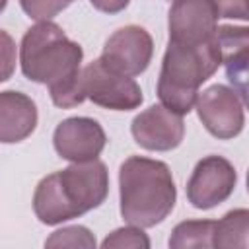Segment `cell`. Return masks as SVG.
<instances>
[{"mask_svg": "<svg viewBox=\"0 0 249 249\" xmlns=\"http://www.w3.org/2000/svg\"><path fill=\"white\" fill-rule=\"evenodd\" d=\"M35 101L16 89L0 91V144H16L31 136L37 126Z\"/></svg>", "mask_w": 249, "mask_h": 249, "instance_id": "obj_12", "label": "cell"}, {"mask_svg": "<svg viewBox=\"0 0 249 249\" xmlns=\"http://www.w3.org/2000/svg\"><path fill=\"white\" fill-rule=\"evenodd\" d=\"M195 109L204 128L220 140L235 138L243 130L245 101L233 88L214 84L206 88L202 93L198 91Z\"/></svg>", "mask_w": 249, "mask_h": 249, "instance_id": "obj_6", "label": "cell"}, {"mask_svg": "<svg viewBox=\"0 0 249 249\" xmlns=\"http://www.w3.org/2000/svg\"><path fill=\"white\" fill-rule=\"evenodd\" d=\"M103 249H123V247H130V249H148L150 247V237L142 231V228L138 226H126V228H119L115 231H111L103 241H101Z\"/></svg>", "mask_w": 249, "mask_h": 249, "instance_id": "obj_17", "label": "cell"}, {"mask_svg": "<svg viewBox=\"0 0 249 249\" xmlns=\"http://www.w3.org/2000/svg\"><path fill=\"white\" fill-rule=\"evenodd\" d=\"M95 245H97L95 235L86 226H68V228L53 231L51 237L45 239V247H84V249H93Z\"/></svg>", "mask_w": 249, "mask_h": 249, "instance_id": "obj_16", "label": "cell"}, {"mask_svg": "<svg viewBox=\"0 0 249 249\" xmlns=\"http://www.w3.org/2000/svg\"><path fill=\"white\" fill-rule=\"evenodd\" d=\"M216 39L222 53V64H226L228 80L233 89L245 101V78H247V58H249V29L245 25H220L216 27Z\"/></svg>", "mask_w": 249, "mask_h": 249, "instance_id": "obj_13", "label": "cell"}, {"mask_svg": "<svg viewBox=\"0 0 249 249\" xmlns=\"http://www.w3.org/2000/svg\"><path fill=\"white\" fill-rule=\"evenodd\" d=\"M53 144L62 160L72 163L99 158L107 144L103 126L89 117H70L56 124Z\"/></svg>", "mask_w": 249, "mask_h": 249, "instance_id": "obj_9", "label": "cell"}, {"mask_svg": "<svg viewBox=\"0 0 249 249\" xmlns=\"http://www.w3.org/2000/svg\"><path fill=\"white\" fill-rule=\"evenodd\" d=\"M130 132L140 148L150 152H169L183 142L185 123L181 115L160 103L138 113L130 123Z\"/></svg>", "mask_w": 249, "mask_h": 249, "instance_id": "obj_10", "label": "cell"}, {"mask_svg": "<svg viewBox=\"0 0 249 249\" xmlns=\"http://www.w3.org/2000/svg\"><path fill=\"white\" fill-rule=\"evenodd\" d=\"M74 0H19L21 10L27 18L35 21H49L62 10H66Z\"/></svg>", "mask_w": 249, "mask_h": 249, "instance_id": "obj_18", "label": "cell"}, {"mask_svg": "<svg viewBox=\"0 0 249 249\" xmlns=\"http://www.w3.org/2000/svg\"><path fill=\"white\" fill-rule=\"evenodd\" d=\"M212 233H214V220H185L179 222L169 237L171 249H206L212 247Z\"/></svg>", "mask_w": 249, "mask_h": 249, "instance_id": "obj_15", "label": "cell"}, {"mask_svg": "<svg viewBox=\"0 0 249 249\" xmlns=\"http://www.w3.org/2000/svg\"><path fill=\"white\" fill-rule=\"evenodd\" d=\"M84 51L58 23L37 21L19 45V66L27 80L45 84L56 107L70 109L84 103L80 86V62Z\"/></svg>", "mask_w": 249, "mask_h": 249, "instance_id": "obj_1", "label": "cell"}, {"mask_svg": "<svg viewBox=\"0 0 249 249\" xmlns=\"http://www.w3.org/2000/svg\"><path fill=\"white\" fill-rule=\"evenodd\" d=\"M91 6L103 14H119L123 12L130 0H89Z\"/></svg>", "mask_w": 249, "mask_h": 249, "instance_id": "obj_21", "label": "cell"}, {"mask_svg": "<svg viewBox=\"0 0 249 249\" xmlns=\"http://www.w3.org/2000/svg\"><path fill=\"white\" fill-rule=\"evenodd\" d=\"M247 245H249V210L247 208L230 210L220 220H214L212 247L245 249Z\"/></svg>", "mask_w": 249, "mask_h": 249, "instance_id": "obj_14", "label": "cell"}, {"mask_svg": "<svg viewBox=\"0 0 249 249\" xmlns=\"http://www.w3.org/2000/svg\"><path fill=\"white\" fill-rule=\"evenodd\" d=\"M80 86L86 99L111 111H132L144 101L136 80L107 66L101 58L82 68Z\"/></svg>", "mask_w": 249, "mask_h": 249, "instance_id": "obj_5", "label": "cell"}, {"mask_svg": "<svg viewBox=\"0 0 249 249\" xmlns=\"http://www.w3.org/2000/svg\"><path fill=\"white\" fill-rule=\"evenodd\" d=\"M218 8L220 18H230V19H247V0H214Z\"/></svg>", "mask_w": 249, "mask_h": 249, "instance_id": "obj_20", "label": "cell"}, {"mask_svg": "<svg viewBox=\"0 0 249 249\" xmlns=\"http://www.w3.org/2000/svg\"><path fill=\"white\" fill-rule=\"evenodd\" d=\"M107 195L109 171L95 158L43 177L33 193V212L41 224L56 226L101 206Z\"/></svg>", "mask_w": 249, "mask_h": 249, "instance_id": "obj_2", "label": "cell"}, {"mask_svg": "<svg viewBox=\"0 0 249 249\" xmlns=\"http://www.w3.org/2000/svg\"><path fill=\"white\" fill-rule=\"evenodd\" d=\"M220 64L222 53L216 33L212 39L193 45L169 41L158 78V97L161 105L181 117L191 113L198 88L212 78Z\"/></svg>", "mask_w": 249, "mask_h": 249, "instance_id": "obj_4", "label": "cell"}, {"mask_svg": "<svg viewBox=\"0 0 249 249\" xmlns=\"http://www.w3.org/2000/svg\"><path fill=\"white\" fill-rule=\"evenodd\" d=\"M152 54V35L140 25H124L105 41L99 58L107 66L134 78L150 66Z\"/></svg>", "mask_w": 249, "mask_h": 249, "instance_id": "obj_8", "label": "cell"}, {"mask_svg": "<svg viewBox=\"0 0 249 249\" xmlns=\"http://www.w3.org/2000/svg\"><path fill=\"white\" fill-rule=\"evenodd\" d=\"M121 216L126 224L154 228L163 222L177 200L171 169L165 161L130 156L119 169Z\"/></svg>", "mask_w": 249, "mask_h": 249, "instance_id": "obj_3", "label": "cell"}, {"mask_svg": "<svg viewBox=\"0 0 249 249\" xmlns=\"http://www.w3.org/2000/svg\"><path fill=\"white\" fill-rule=\"evenodd\" d=\"M237 171L222 156H206L196 161L189 181L187 198L198 210H210L228 200L235 189Z\"/></svg>", "mask_w": 249, "mask_h": 249, "instance_id": "obj_7", "label": "cell"}, {"mask_svg": "<svg viewBox=\"0 0 249 249\" xmlns=\"http://www.w3.org/2000/svg\"><path fill=\"white\" fill-rule=\"evenodd\" d=\"M218 18L214 0H173L167 16L169 41L189 45L208 41L216 33Z\"/></svg>", "mask_w": 249, "mask_h": 249, "instance_id": "obj_11", "label": "cell"}, {"mask_svg": "<svg viewBox=\"0 0 249 249\" xmlns=\"http://www.w3.org/2000/svg\"><path fill=\"white\" fill-rule=\"evenodd\" d=\"M16 64H18L16 41L8 31L0 29V84L14 76Z\"/></svg>", "mask_w": 249, "mask_h": 249, "instance_id": "obj_19", "label": "cell"}, {"mask_svg": "<svg viewBox=\"0 0 249 249\" xmlns=\"http://www.w3.org/2000/svg\"><path fill=\"white\" fill-rule=\"evenodd\" d=\"M6 4H8V0H0V14L4 12V8H6Z\"/></svg>", "mask_w": 249, "mask_h": 249, "instance_id": "obj_22", "label": "cell"}]
</instances>
